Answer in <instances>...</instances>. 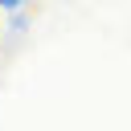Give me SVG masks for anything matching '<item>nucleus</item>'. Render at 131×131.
<instances>
[{"label": "nucleus", "instance_id": "obj_1", "mask_svg": "<svg viewBox=\"0 0 131 131\" xmlns=\"http://www.w3.org/2000/svg\"><path fill=\"white\" fill-rule=\"evenodd\" d=\"M8 16H12V25H8V37H25V33H29V16H33V8L25 4L20 12H8Z\"/></svg>", "mask_w": 131, "mask_h": 131}]
</instances>
